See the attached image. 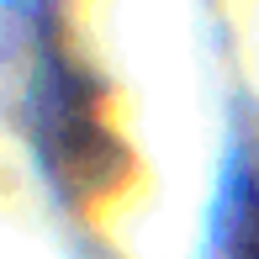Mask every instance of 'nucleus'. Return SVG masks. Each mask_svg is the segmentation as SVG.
I'll list each match as a JSON object with an SVG mask.
<instances>
[{
	"label": "nucleus",
	"instance_id": "1",
	"mask_svg": "<svg viewBox=\"0 0 259 259\" xmlns=\"http://www.w3.org/2000/svg\"><path fill=\"white\" fill-rule=\"evenodd\" d=\"M233 259H259V175L233 206Z\"/></svg>",
	"mask_w": 259,
	"mask_h": 259
}]
</instances>
